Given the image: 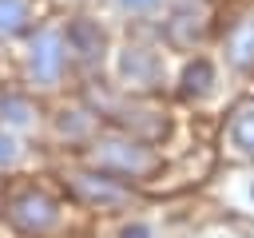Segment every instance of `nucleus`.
<instances>
[{"label":"nucleus","instance_id":"nucleus-5","mask_svg":"<svg viewBox=\"0 0 254 238\" xmlns=\"http://www.w3.org/2000/svg\"><path fill=\"white\" fill-rule=\"evenodd\" d=\"M115 67H119L123 87H135V91H155V87H163V75H167L163 56H159L151 44H139V40L119 48Z\"/></svg>","mask_w":254,"mask_h":238},{"label":"nucleus","instance_id":"nucleus-2","mask_svg":"<svg viewBox=\"0 0 254 238\" xmlns=\"http://www.w3.org/2000/svg\"><path fill=\"white\" fill-rule=\"evenodd\" d=\"M91 163L115 178H147L159 171V155L151 151L147 139H135V135H107V139H95L91 143Z\"/></svg>","mask_w":254,"mask_h":238},{"label":"nucleus","instance_id":"nucleus-10","mask_svg":"<svg viewBox=\"0 0 254 238\" xmlns=\"http://www.w3.org/2000/svg\"><path fill=\"white\" fill-rule=\"evenodd\" d=\"M36 28V0H0V40H20Z\"/></svg>","mask_w":254,"mask_h":238},{"label":"nucleus","instance_id":"nucleus-4","mask_svg":"<svg viewBox=\"0 0 254 238\" xmlns=\"http://www.w3.org/2000/svg\"><path fill=\"white\" fill-rule=\"evenodd\" d=\"M210 24H214L210 0H167L163 36H167L171 48H198L206 40Z\"/></svg>","mask_w":254,"mask_h":238},{"label":"nucleus","instance_id":"nucleus-13","mask_svg":"<svg viewBox=\"0 0 254 238\" xmlns=\"http://www.w3.org/2000/svg\"><path fill=\"white\" fill-rule=\"evenodd\" d=\"M163 4H167V0H111V8H115V12H123V16H135V20H147V16H155Z\"/></svg>","mask_w":254,"mask_h":238},{"label":"nucleus","instance_id":"nucleus-1","mask_svg":"<svg viewBox=\"0 0 254 238\" xmlns=\"http://www.w3.org/2000/svg\"><path fill=\"white\" fill-rule=\"evenodd\" d=\"M71 67V52H67V40H64V28H32L24 36V71H28V83L32 87H60L64 75Z\"/></svg>","mask_w":254,"mask_h":238},{"label":"nucleus","instance_id":"nucleus-7","mask_svg":"<svg viewBox=\"0 0 254 238\" xmlns=\"http://www.w3.org/2000/svg\"><path fill=\"white\" fill-rule=\"evenodd\" d=\"M64 40H67V52H71V63H103L107 56V28L99 24V16H71L64 24Z\"/></svg>","mask_w":254,"mask_h":238},{"label":"nucleus","instance_id":"nucleus-14","mask_svg":"<svg viewBox=\"0 0 254 238\" xmlns=\"http://www.w3.org/2000/svg\"><path fill=\"white\" fill-rule=\"evenodd\" d=\"M16 159H20V147H16V139L0 131V167H12Z\"/></svg>","mask_w":254,"mask_h":238},{"label":"nucleus","instance_id":"nucleus-3","mask_svg":"<svg viewBox=\"0 0 254 238\" xmlns=\"http://www.w3.org/2000/svg\"><path fill=\"white\" fill-rule=\"evenodd\" d=\"M4 218L20 234H48L60 222V202L40 186H24L4 198Z\"/></svg>","mask_w":254,"mask_h":238},{"label":"nucleus","instance_id":"nucleus-11","mask_svg":"<svg viewBox=\"0 0 254 238\" xmlns=\"http://www.w3.org/2000/svg\"><path fill=\"white\" fill-rule=\"evenodd\" d=\"M36 119V103L24 91H0V123L8 127H28Z\"/></svg>","mask_w":254,"mask_h":238},{"label":"nucleus","instance_id":"nucleus-6","mask_svg":"<svg viewBox=\"0 0 254 238\" xmlns=\"http://www.w3.org/2000/svg\"><path fill=\"white\" fill-rule=\"evenodd\" d=\"M222 60L234 71L254 75V0L234 8L230 20L222 24Z\"/></svg>","mask_w":254,"mask_h":238},{"label":"nucleus","instance_id":"nucleus-8","mask_svg":"<svg viewBox=\"0 0 254 238\" xmlns=\"http://www.w3.org/2000/svg\"><path fill=\"white\" fill-rule=\"evenodd\" d=\"M67 186L79 202L87 206H99V210H111V206H123L131 198V190L123 186V178L107 175V171H75L67 175Z\"/></svg>","mask_w":254,"mask_h":238},{"label":"nucleus","instance_id":"nucleus-12","mask_svg":"<svg viewBox=\"0 0 254 238\" xmlns=\"http://www.w3.org/2000/svg\"><path fill=\"white\" fill-rule=\"evenodd\" d=\"M226 139H230V147H234L238 155H250V159H254V103L234 111V119H230V127H226Z\"/></svg>","mask_w":254,"mask_h":238},{"label":"nucleus","instance_id":"nucleus-16","mask_svg":"<svg viewBox=\"0 0 254 238\" xmlns=\"http://www.w3.org/2000/svg\"><path fill=\"white\" fill-rule=\"evenodd\" d=\"M250 198H254V182H250Z\"/></svg>","mask_w":254,"mask_h":238},{"label":"nucleus","instance_id":"nucleus-15","mask_svg":"<svg viewBox=\"0 0 254 238\" xmlns=\"http://www.w3.org/2000/svg\"><path fill=\"white\" fill-rule=\"evenodd\" d=\"M119 238H155V234H151V226H143V222H135V226H127V230H123Z\"/></svg>","mask_w":254,"mask_h":238},{"label":"nucleus","instance_id":"nucleus-9","mask_svg":"<svg viewBox=\"0 0 254 238\" xmlns=\"http://www.w3.org/2000/svg\"><path fill=\"white\" fill-rule=\"evenodd\" d=\"M214 83H218V67H214V60H206V56H190L187 63H183V71H179V99H187V103H198V99H206L210 91H214Z\"/></svg>","mask_w":254,"mask_h":238}]
</instances>
